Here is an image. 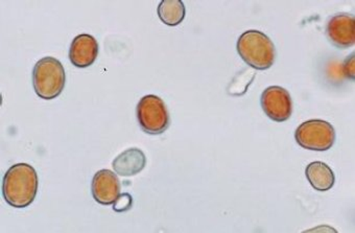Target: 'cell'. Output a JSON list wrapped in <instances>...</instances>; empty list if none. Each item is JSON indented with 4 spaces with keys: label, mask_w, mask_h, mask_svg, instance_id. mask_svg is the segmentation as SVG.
<instances>
[{
    "label": "cell",
    "mask_w": 355,
    "mask_h": 233,
    "mask_svg": "<svg viewBox=\"0 0 355 233\" xmlns=\"http://www.w3.org/2000/svg\"><path fill=\"white\" fill-rule=\"evenodd\" d=\"M260 104L268 117L277 123L288 121L293 113V102L290 92L280 86L266 88L262 92Z\"/></svg>",
    "instance_id": "8992f818"
},
{
    "label": "cell",
    "mask_w": 355,
    "mask_h": 233,
    "mask_svg": "<svg viewBox=\"0 0 355 233\" xmlns=\"http://www.w3.org/2000/svg\"><path fill=\"white\" fill-rule=\"evenodd\" d=\"M136 115L142 131L148 135H161L168 129L171 123L166 105L154 94H148L139 101Z\"/></svg>",
    "instance_id": "277c9868"
},
{
    "label": "cell",
    "mask_w": 355,
    "mask_h": 233,
    "mask_svg": "<svg viewBox=\"0 0 355 233\" xmlns=\"http://www.w3.org/2000/svg\"><path fill=\"white\" fill-rule=\"evenodd\" d=\"M237 53L241 59L257 70L269 69L275 61V45L259 31H247L237 40Z\"/></svg>",
    "instance_id": "7a4b0ae2"
},
{
    "label": "cell",
    "mask_w": 355,
    "mask_h": 233,
    "mask_svg": "<svg viewBox=\"0 0 355 233\" xmlns=\"http://www.w3.org/2000/svg\"><path fill=\"white\" fill-rule=\"evenodd\" d=\"M307 180L318 191H327L334 187L336 176L328 164L321 162L309 164L305 170Z\"/></svg>",
    "instance_id": "8fae6325"
},
{
    "label": "cell",
    "mask_w": 355,
    "mask_h": 233,
    "mask_svg": "<svg viewBox=\"0 0 355 233\" xmlns=\"http://www.w3.org/2000/svg\"><path fill=\"white\" fill-rule=\"evenodd\" d=\"M92 191L98 204L111 205L121 195V181L112 171H98L92 179Z\"/></svg>",
    "instance_id": "ba28073f"
},
{
    "label": "cell",
    "mask_w": 355,
    "mask_h": 233,
    "mask_svg": "<svg viewBox=\"0 0 355 233\" xmlns=\"http://www.w3.org/2000/svg\"><path fill=\"white\" fill-rule=\"evenodd\" d=\"M38 185V175L32 166L15 164L3 176V199L13 207H28L36 199Z\"/></svg>",
    "instance_id": "6da1fadb"
},
{
    "label": "cell",
    "mask_w": 355,
    "mask_h": 233,
    "mask_svg": "<svg viewBox=\"0 0 355 233\" xmlns=\"http://www.w3.org/2000/svg\"><path fill=\"white\" fill-rule=\"evenodd\" d=\"M354 65H355V53H352L347 57L346 61L344 62L343 65V72H344L345 76L348 79L353 80L354 81Z\"/></svg>",
    "instance_id": "9a60e30c"
},
{
    "label": "cell",
    "mask_w": 355,
    "mask_h": 233,
    "mask_svg": "<svg viewBox=\"0 0 355 233\" xmlns=\"http://www.w3.org/2000/svg\"><path fill=\"white\" fill-rule=\"evenodd\" d=\"M98 43L94 36L80 34L72 40L69 49L70 62L78 68H87L96 62Z\"/></svg>",
    "instance_id": "9c48e42d"
},
{
    "label": "cell",
    "mask_w": 355,
    "mask_h": 233,
    "mask_svg": "<svg viewBox=\"0 0 355 233\" xmlns=\"http://www.w3.org/2000/svg\"><path fill=\"white\" fill-rule=\"evenodd\" d=\"M295 139L303 148L325 152L331 148L336 141V130L328 121L311 119L297 128Z\"/></svg>",
    "instance_id": "5b68a950"
},
{
    "label": "cell",
    "mask_w": 355,
    "mask_h": 233,
    "mask_svg": "<svg viewBox=\"0 0 355 233\" xmlns=\"http://www.w3.org/2000/svg\"><path fill=\"white\" fill-rule=\"evenodd\" d=\"M326 35L330 42L338 49H348L355 43L354 15L336 14L330 18L326 26Z\"/></svg>",
    "instance_id": "52a82bcc"
},
{
    "label": "cell",
    "mask_w": 355,
    "mask_h": 233,
    "mask_svg": "<svg viewBox=\"0 0 355 233\" xmlns=\"http://www.w3.org/2000/svg\"><path fill=\"white\" fill-rule=\"evenodd\" d=\"M255 72L251 69L241 70L233 81L229 85L228 94L233 96H241L247 92L248 87L251 85L252 82L255 79Z\"/></svg>",
    "instance_id": "4fadbf2b"
},
{
    "label": "cell",
    "mask_w": 355,
    "mask_h": 233,
    "mask_svg": "<svg viewBox=\"0 0 355 233\" xmlns=\"http://www.w3.org/2000/svg\"><path fill=\"white\" fill-rule=\"evenodd\" d=\"M133 206V198L130 193H121L119 197L112 204V209L115 212H125L131 209Z\"/></svg>",
    "instance_id": "5bb4252c"
},
{
    "label": "cell",
    "mask_w": 355,
    "mask_h": 233,
    "mask_svg": "<svg viewBox=\"0 0 355 233\" xmlns=\"http://www.w3.org/2000/svg\"><path fill=\"white\" fill-rule=\"evenodd\" d=\"M66 74L63 65L53 57L39 60L33 69V85L39 98L51 101L58 98L65 87Z\"/></svg>",
    "instance_id": "3957f363"
},
{
    "label": "cell",
    "mask_w": 355,
    "mask_h": 233,
    "mask_svg": "<svg viewBox=\"0 0 355 233\" xmlns=\"http://www.w3.org/2000/svg\"><path fill=\"white\" fill-rule=\"evenodd\" d=\"M146 166V156L138 148H130L116 156L112 168L119 176L132 177L139 174Z\"/></svg>",
    "instance_id": "30bf717a"
},
{
    "label": "cell",
    "mask_w": 355,
    "mask_h": 233,
    "mask_svg": "<svg viewBox=\"0 0 355 233\" xmlns=\"http://www.w3.org/2000/svg\"><path fill=\"white\" fill-rule=\"evenodd\" d=\"M159 18L168 26H177L184 20L187 9L181 0H163L159 3Z\"/></svg>",
    "instance_id": "7c38bea8"
}]
</instances>
